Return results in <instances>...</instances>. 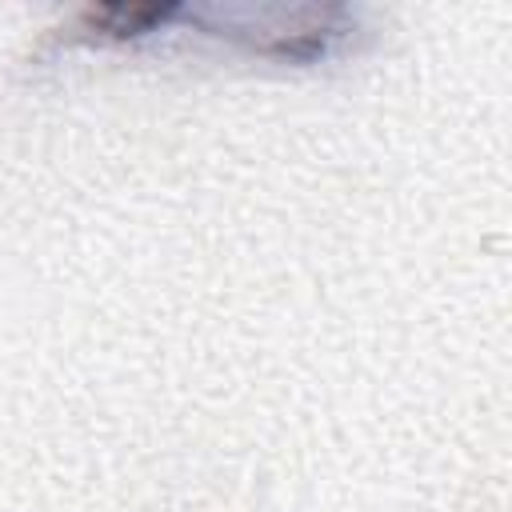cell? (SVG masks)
<instances>
[{
    "label": "cell",
    "instance_id": "cell-1",
    "mask_svg": "<svg viewBox=\"0 0 512 512\" xmlns=\"http://www.w3.org/2000/svg\"><path fill=\"white\" fill-rule=\"evenodd\" d=\"M168 16H176L172 4H104L84 12V28L104 36H136V32H152Z\"/></svg>",
    "mask_w": 512,
    "mask_h": 512
}]
</instances>
